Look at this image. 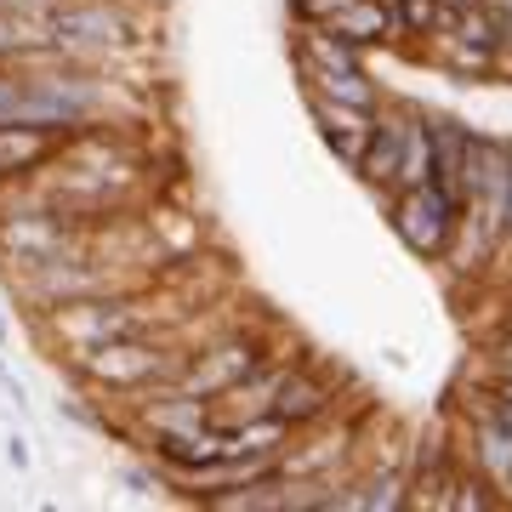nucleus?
<instances>
[{"label": "nucleus", "instance_id": "nucleus-5", "mask_svg": "<svg viewBox=\"0 0 512 512\" xmlns=\"http://www.w3.org/2000/svg\"><path fill=\"white\" fill-rule=\"evenodd\" d=\"M262 359H274L262 336L228 330V336H217L211 348L188 353V365H183V376H177V387H183V393H194V399H217L222 387H234L239 376H251Z\"/></svg>", "mask_w": 512, "mask_h": 512}, {"label": "nucleus", "instance_id": "nucleus-3", "mask_svg": "<svg viewBox=\"0 0 512 512\" xmlns=\"http://www.w3.org/2000/svg\"><path fill=\"white\" fill-rule=\"evenodd\" d=\"M40 319L57 336V348H69V359H80L92 348H109V342H126V336H154L160 330V313H148V302L131 291L80 296V302L46 308Z\"/></svg>", "mask_w": 512, "mask_h": 512}, {"label": "nucleus", "instance_id": "nucleus-9", "mask_svg": "<svg viewBox=\"0 0 512 512\" xmlns=\"http://www.w3.org/2000/svg\"><path fill=\"white\" fill-rule=\"evenodd\" d=\"M57 148H63V137L40 126H0V194L23 177H35V171H46Z\"/></svg>", "mask_w": 512, "mask_h": 512}, {"label": "nucleus", "instance_id": "nucleus-14", "mask_svg": "<svg viewBox=\"0 0 512 512\" xmlns=\"http://www.w3.org/2000/svg\"><path fill=\"white\" fill-rule=\"evenodd\" d=\"M342 6L348 0H291V18H296V29H325Z\"/></svg>", "mask_w": 512, "mask_h": 512}, {"label": "nucleus", "instance_id": "nucleus-11", "mask_svg": "<svg viewBox=\"0 0 512 512\" xmlns=\"http://www.w3.org/2000/svg\"><path fill=\"white\" fill-rule=\"evenodd\" d=\"M296 74H336V69H365V52L348 46L342 35L330 29H302L296 35Z\"/></svg>", "mask_w": 512, "mask_h": 512}, {"label": "nucleus", "instance_id": "nucleus-19", "mask_svg": "<svg viewBox=\"0 0 512 512\" xmlns=\"http://www.w3.org/2000/svg\"><path fill=\"white\" fill-rule=\"evenodd\" d=\"M507 239H512V154H507Z\"/></svg>", "mask_w": 512, "mask_h": 512}, {"label": "nucleus", "instance_id": "nucleus-13", "mask_svg": "<svg viewBox=\"0 0 512 512\" xmlns=\"http://www.w3.org/2000/svg\"><path fill=\"white\" fill-rule=\"evenodd\" d=\"M387 6H393V29L399 35H416V40L439 35V23H444L439 0H387Z\"/></svg>", "mask_w": 512, "mask_h": 512}, {"label": "nucleus", "instance_id": "nucleus-18", "mask_svg": "<svg viewBox=\"0 0 512 512\" xmlns=\"http://www.w3.org/2000/svg\"><path fill=\"white\" fill-rule=\"evenodd\" d=\"M490 393H495V399H507V404H512V370H507V376H495Z\"/></svg>", "mask_w": 512, "mask_h": 512}, {"label": "nucleus", "instance_id": "nucleus-1", "mask_svg": "<svg viewBox=\"0 0 512 512\" xmlns=\"http://www.w3.org/2000/svg\"><path fill=\"white\" fill-rule=\"evenodd\" d=\"M183 365H188V348H177V342H165V336H126V342L80 353L69 370L92 387V393L137 399V393H154V387L177 382Z\"/></svg>", "mask_w": 512, "mask_h": 512}, {"label": "nucleus", "instance_id": "nucleus-20", "mask_svg": "<svg viewBox=\"0 0 512 512\" xmlns=\"http://www.w3.org/2000/svg\"><path fill=\"white\" fill-rule=\"evenodd\" d=\"M6 336H12V325H6V319H0V348H6Z\"/></svg>", "mask_w": 512, "mask_h": 512}, {"label": "nucleus", "instance_id": "nucleus-2", "mask_svg": "<svg viewBox=\"0 0 512 512\" xmlns=\"http://www.w3.org/2000/svg\"><path fill=\"white\" fill-rule=\"evenodd\" d=\"M40 35L57 57L97 63L137 46V12L126 0H57V6H40Z\"/></svg>", "mask_w": 512, "mask_h": 512}, {"label": "nucleus", "instance_id": "nucleus-16", "mask_svg": "<svg viewBox=\"0 0 512 512\" xmlns=\"http://www.w3.org/2000/svg\"><path fill=\"white\" fill-rule=\"evenodd\" d=\"M0 456H6V467H12V473H29V461H35V450H29V439H23V433H6V444H0Z\"/></svg>", "mask_w": 512, "mask_h": 512}, {"label": "nucleus", "instance_id": "nucleus-8", "mask_svg": "<svg viewBox=\"0 0 512 512\" xmlns=\"http://www.w3.org/2000/svg\"><path fill=\"white\" fill-rule=\"evenodd\" d=\"M427 131H433V177H427V183L461 205V194H467V148H473V126H461L456 114H427Z\"/></svg>", "mask_w": 512, "mask_h": 512}, {"label": "nucleus", "instance_id": "nucleus-7", "mask_svg": "<svg viewBox=\"0 0 512 512\" xmlns=\"http://www.w3.org/2000/svg\"><path fill=\"white\" fill-rule=\"evenodd\" d=\"M410 114L416 103H404V97H387L376 120H370V137H365V154L353 165V177L370 188V194H393V177H399V160H404V131H410Z\"/></svg>", "mask_w": 512, "mask_h": 512}, {"label": "nucleus", "instance_id": "nucleus-4", "mask_svg": "<svg viewBox=\"0 0 512 512\" xmlns=\"http://www.w3.org/2000/svg\"><path fill=\"white\" fill-rule=\"evenodd\" d=\"M387 222H393V234L404 239V251L410 256L439 262V256H450V245H456L461 205L450 200V194H439L433 183L399 188V194H387Z\"/></svg>", "mask_w": 512, "mask_h": 512}, {"label": "nucleus", "instance_id": "nucleus-10", "mask_svg": "<svg viewBox=\"0 0 512 512\" xmlns=\"http://www.w3.org/2000/svg\"><path fill=\"white\" fill-rule=\"evenodd\" d=\"M325 29H330V35H342L348 46H359V52L399 40V29H393V6H387V0H348Z\"/></svg>", "mask_w": 512, "mask_h": 512}, {"label": "nucleus", "instance_id": "nucleus-15", "mask_svg": "<svg viewBox=\"0 0 512 512\" xmlns=\"http://www.w3.org/2000/svg\"><path fill=\"white\" fill-rule=\"evenodd\" d=\"M0 126H18V63H0Z\"/></svg>", "mask_w": 512, "mask_h": 512}, {"label": "nucleus", "instance_id": "nucleus-17", "mask_svg": "<svg viewBox=\"0 0 512 512\" xmlns=\"http://www.w3.org/2000/svg\"><path fill=\"white\" fill-rule=\"evenodd\" d=\"M120 478H126V484H131V490H137V495H154V490H160V484H165V478H160V473H148V467H126V473H120Z\"/></svg>", "mask_w": 512, "mask_h": 512}, {"label": "nucleus", "instance_id": "nucleus-12", "mask_svg": "<svg viewBox=\"0 0 512 512\" xmlns=\"http://www.w3.org/2000/svg\"><path fill=\"white\" fill-rule=\"evenodd\" d=\"M439 69L456 86H484V80H495V46H473V40L450 35V52L439 57Z\"/></svg>", "mask_w": 512, "mask_h": 512}, {"label": "nucleus", "instance_id": "nucleus-6", "mask_svg": "<svg viewBox=\"0 0 512 512\" xmlns=\"http://www.w3.org/2000/svg\"><path fill=\"white\" fill-rule=\"evenodd\" d=\"M336 387H342V376H330L325 365L291 359L285 376H279V387H274V416L291 421L296 433H308V427L330 421V410H336Z\"/></svg>", "mask_w": 512, "mask_h": 512}]
</instances>
